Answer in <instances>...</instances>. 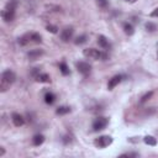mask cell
<instances>
[{"mask_svg":"<svg viewBox=\"0 0 158 158\" xmlns=\"http://www.w3.org/2000/svg\"><path fill=\"white\" fill-rule=\"evenodd\" d=\"M15 79H16V75L12 70H10V69L4 70L1 73V79H0V91H2V93L6 91L10 88V85L15 81Z\"/></svg>","mask_w":158,"mask_h":158,"instance_id":"obj_1","label":"cell"},{"mask_svg":"<svg viewBox=\"0 0 158 158\" xmlns=\"http://www.w3.org/2000/svg\"><path fill=\"white\" fill-rule=\"evenodd\" d=\"M17 6V1L16 0H10L6 4V7L1 11V17L5 22H11L15 19V10Z\"/></svg>","mask_w":158,"mask_h":158,"instance_id":"obj_2","label":"cell"},{"mask_svg":"<svg viewBox=\"0 0 158 158\" xmlns=\"http://www.w3.org/2000/svg\"><path fill=\"white\" fill-rule=\"evenodd\" d=\"M83 54L86 58H90V59H94V60H98V59H104L105 60L107 58L106 53H102L101 51L95 49V48H85L83 51Z\"/></svg>","mask_w":158,"mask_h":158,"instance_id":"obj_3","label":"cell"},{"mask_svg":"<svg viewBox=\"0 0 158 158\" xmlns=\"http://www.w3.org/2000/svg\"><path fill=\"white\" fill-rule=\"evenodd\" d=\"M112 143V137H110V136H100V137H98L95 141H94V144H95V147H98V148H105V147H107V146H110Z\"/></svg>","mask_w":158,"mask_h":158,"instance_id":"obj_4","label":"cell"},{"mask_svg":"<svg viewBox=\"0 0 158 158\" xmlns=\"http://www.w3.org/2000/svg\"><path fill=\"white\" fill-rule=\"evenodd\" d=\"M107 123H109V120L106 117L100 116V117H98V118L94 120V122H93V130L94 131H101V130H104L107 126Z\"/></svg>","mask_w":158,"mask_h":158,"instance_id":"obj_5","label":"cell"},{"mask_svg":"<svg viewBox=\"0 0 158 158\" xmlns=\"http://www.w3.org/2000/svg\"><path fill=\"white\" fill-rule=\"evenodd\" d=\"M75 67H77V69H78V72L80 73V74H83L84 77H86V75H89L90 74V72H91V65L89 64V63H86V62H77L75 63Z\"/></svg>","mask_w":158,"mask_h":158,"instance_id":"obj_6","label":"cell"},{"mask_svg":"<svg viewBox=\"0 0 158 158\" xmlns=\"http://www.w3.org/2000/svg\"><path fill=\"white\" fill-rule=\"evenodd\" d=\"M73 33H74V28L73 27H65L60 32V40L63 42H69L72 40V37H73Z\"/></svg>","mask_w":158,"mask_h":158,"instance_id":"obj_7","label":"cell"},{"mask_svg":"<svg viewBox=\"0 0 158 158\" xmlns=\"http://www.w3.org/2000/svg\"><path fill=\"white\" fill-rule=\"evenodd\" d=\"M122 80V77L121 75H114L110 80H109V84H107V89L109 90H112L115 86H117Z\"/></svg>","mask_w":158,"mask_h":158,"instance_id":"obj_8","label":"cell"},{"mask_svg":"<svg viewBox=\"0 0 158 158\" xmlns=\"http://www.w3.org/2000/svg\"><path fill=\"white\" fill-rule=\"evenodd\" d=\"M98 44H99L102 49H109V48H110V42H109V40H107L104 35H99V36H98Z\"/></svg>","mask_w":158,"mask_h":158,"instance_id":"obj_9","label":"cell"},{"mask_svg":"<svg viewBox=\"0 0 158 158\" xmlns=\"http://www.w3.org/2000/svg\"><path fill=\"white\" fill-rule=\"evenodd\" d=\"M11 118H12V122H14V125L15 126H17V127H20V126H23V123H25V118L20 115V114H16V112H14L12 115H11Z\"/></svg>","mask_w":158,"mask_h":158,"instance_id":"obj_10","label":"cell"},{"mask_svg":"<svg viewBox=\"0 0 158 158\" xmlns=\"http://www.w3.org/2000/svg\"><path fill=\"white\" fill-rule=\"evenodd\" d=\"M42 54H43V51H42V49H32V51H30V52L27 53V57H28L30 60H36V59H38Z\"/></svg>","mask_w":158,"mask_h":158,"instance_id":"obj_11","label":"cell"},{"mask_svg":"<svg viewBox=\"0 0 158 158\" xmlns=\"http://www.w3.org/2000/svg\"><path fill=\"white\" fill-rule=\"evenodd\" d=\"M35 79L38 81V83H49L51 81V78L48 74L46 73H37L35 75Z\"/></svg>","mask_w":158,"mask_h":158,"instance_id":"obj_12","label":"cell"},{"mask_svg":"<svg viewBox=\"0 0 158 158\" xmlns=\"http://www.w3.org/2000/svg\"><path fill=\"white\" fill-rule=\"evenodd\" d=\"M19 43H20V46H26L28 43H32L31 42V35L30 33H25L23 36H21L19 38Z\"/></svg>","mask_w":158,"mask_h":158,"instance_id":"obj_13","label":"cell"},{"mask_svg":"<svg viewBox=\"0 0 158 158\" xmlns=\"http://www.w3.org/2000/svg\"><path fill=\"white\" fill-rule=\"evenodd\" d=\"M44 101H46V104L52 105V104L56 101V95H54L53 93H51V91L46 93V94H44Z\"/></svg>","mask_w":158,"mask_h":158,"instance_id":"obj_14","label":"cell"},{"mask_svg":"<svg viewBox=\"0 0 158 158\" xmlns=\"http://www.w3.org/2000/svg\"><path fill=\"white\" fill-rule=\"evenodd\" d=\"M44 142V136L43 135H35L32 138V143L35 146H41Z\"/></svg>","mask_w":158,"mask_h":158,"instance_id":"obj_15","label":"cell"},{"mask_svg":"<svg viewBox=\"0 0 158 158\" xmlns=\"http://www.w3.org/2000/svg\"><path fill=\"white\" fill-rule=\"evenodd\" d=\"M123 31H125V33H126V35H128V36L133 35V32H135V30H133V26H132L131 23H128V22L123 23Z\"/></svg>","mask_w":158,"mask_h":158,"instance_id":"obj_16","label":"cell"},{"mask_svg":"<svg viewBox=\"0 0 158 158\" xmlns=\"http://www.w3.org/2000/svg\"><path fill=\"white\" fill-rule=\"evenodd\" d=\"M30 35H31V42L32 43H40L42 41V37H41L40 33H37V32H30Z\"/></svg>","mask_w":158,"mask_h":158,"instance_id":"obj_17","label":"cell"},{"mask_svg":"<svg viewBox=\"0 0 158 158\" xmlns=\"http://www.w3.org/2000/svg\"><path fill=\"white\" fill-rule=\"evenodd\" d=\"M59 70H60V73L63 75H68L69 74V68H68V65H67L65 62H60L59 63Z\"/></svg>","mask_w":158,"mask_h":158,"instance_id":"obj_18","label":"cell"},{"mask_svg":"<svg viewBox=\"0 0 158 158\" xmlns=\"http://www.w3.org/2000/svg\"><path fill=\"white\" fill-rule=\"evenodd\" d=\"M143 141H144V143L148 144V146H156V144H157V139H156L153 136H146V137L143 138Z\"/></svg>","mask_w":158,"mask_h":158,"instance_id":"obj_19","label":"cell"},{"mask_svg":"<svg viewBox=\"0 0 158 158\" xmlns=\"http://www.w3.org/2000/svg\"><path fill=\"white\" fill-rule=\"evenodd\" d=\"M68 112H70V109H69L68 106H59V107H57V110H56V114H57V115H65V114H68Z\"/></svg>","mask_w":158,"mask_h":158,"instance_id":"obj_20","label":"cell"},{"mask_svg":"<svg viewBox=\"0 0 158 158\" xmlns=\"http://www.w3.org/2000/svg\"><path fill=\"white\" fill-rule=\"evenodd\" d=\"M96 4H98V6H99L100 9L105 10V9H107V6H109V0H96Z\"/></svg>","mask_w":158,"mask_h":158,"instance_id":"obj_21","label":"cell"},{"mask_svg":"<svg viewBox=\"0 0 158 158\" xmlns=\"http://www.w3.org/2000/svg\"><path fill=\"white\" fill-rule=\"evenodd\" d=\"M85 42H86V36H85V35L78 36V37L75 38V41H74L75 44H83V43H85Z\"/></svg>","mask_w":158,"mask_h":158,"instance_id":"obj_22","label":"cell"},{"mask_svg":"<svg viewBox=\"0 0 158 158\" xmlns=\"http://www.w3.org/2000/svg\"><path fill=\"white\" fill-rule=\"evenodd\" d=\"M152 95H153V91H149V93L144 94V95L141 98V100H139V104H144L146 101H148V100L152 98Z\"/></svg>","mask_w":158,"mask_h":158,"instance_id":"obj_23","label":"cell"},{"mask_svg":"<svg viewBox=\"0 0 158 158\" xmlns=\"http://www.w3.org/2000/svg\"><path fill=\"white\" fill-rule=\"evenodd\" d=\"M146 30L149 31V32H153V31L157 30V25L153 23V22H147V23H146Z\"/></svg>","mask_w":158,"mask_h":158,"instance_id":"obj_24","label":"cell"},{"mask_svg":"<svg viewBox=\"0 0 158 158\" xmlns=\"http://www.w3.org/2000/svg\"><path fill=\"white\" fill-rule=\"evenodd\" d=\"M47 31H49V32H52V33H57L58 28H57V26H53V25H48V26H47Z\"/></svg>","mask_w":158,"mask_h":158,"instance_id":"obj_25","label":"cell"},{"mask_svg":"<svg viewBox=\"0 0 158 158\" xmlns=\"http://www.w3.org/2000/svg\"><path fill=\"white\" fill-rule=\"evenodd\" d=\"M121 157H138V153H133V152L123 153V154H121Z\"/></svg>","mask_w":158,"mask_h":158,"instance_id":"obj_26","label":"cell"},{"mask_svg":"<svg viewBox=\"0 0 158 158\" xmlns=\"http://www.w3.org/2000/svg\"><path fill=\"white\" fill-rule=\"evenodd\" d=\"M72 142V137L70 136H64V138H63V143H70Z\"/></svg>","mask_w":158,"mask_h":158,"instance_id":"obj_27","label":"cell"},{"mask_svg":"<svg viewBox=\"0 0 158 158\" xmlns=\"http://www.w3.org/2000/svg\"><path fill=\"white\" fill-rule=\"evenodd\" d=\"M151 17H158V7H156V9L151 12Z\"/></svg>","mask_w":158,"mask_h":158,"instance_id":"obj_28","label":"cell"},{"mask_svg":"<svg viewBox=\"0 0 158 158\" xmlns=\"http://www.w3.org/2000/svg\"><path fill=\"white\" fill-rule=\"evenodd\" d=\"M4 154H5V149L1 147V148H0V157H2Z\"/></svg>","mask_w":158,"mask_h":158,"instance_id":"obj_29","label":"cell"},{"mask_svg":"<svg viewBox=\"0 0 158 158\" xmlns=\"http://www.w3.org/2000/svg\"><path fill=\"white\" fill-rule=\"evenodd\" d=\"M126 1H128V2H135L136 0H126Z\"/></svg>","mask_w":158,"mask_h":158,"instance_id":"obj_30","label":"cell"},{"mask_svg":"<svg viewBox=\"0 0 158 158\" xmlns=\"http://www.w3.org/2000/svg\"><path fill=\"white\" fill-rule=\"evenodd\" d=\"M157 57H158V52H157Z\"/></svg>","mask_w":158,"mask_h":158,"instance_id":"obj_31","label":"cell"}]
</instances>
